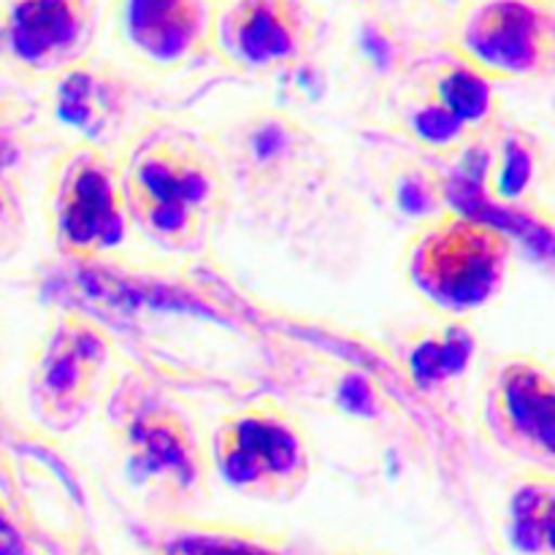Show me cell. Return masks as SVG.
Returning <instances> with one entry per match:
<instances>
[{
	"label": "cell",
	"instance_id": "cell-23",
	"mask_svg": "<svg viewBox=\"0 0 555 555\" xmlns=\"http://www.w3.org/2000/svg\"><path fill=\"white\" fill-rule=\"evenodd\" d=\"M363 5H377V0H361Z\"/></svg>",
	"mask_w": 555,
	"mask_h": 555
},
{
	"label": "cell",
	"instance_id": "cell-6",
	"mask_svg": "<svg viewBox=\"0 0 555 555\" xmlns=\"http://www.w3.org/2000/svg\"><path fill=\"white\" fill-rule=\"evenodd\" d=\"M502 114L499 85L439 49L423 57L377 122L428 160H459Z\"/></svg>",
	"mask_w": 555,
	"mask_h": 555
},
{
	"label": "cell",
	"instance_id": "cell-15",
	"mask_svg": "<svg viewBox=\"0 0 555 555\" xmlns=\"http://www.w3.org/2000/svg\"><path fill=\"white\" fill-rule=\"evenodd\" d=\"M390 356L406 385L428 404L442 410L464 401L486 363L475 320L442 314H428L421 323L399 331L390 339Z\"/></svg>",
	"mask_w": 555,
	"mask_h": 555
},
{
	"label": "cell",
	"instance_id": "cell-3",
	"mask_svg": "<svg viewBox=\"0 0 555 555\" xmlns=\"http://www.w3.org/2000/svg\"><path fill=\"white\" fill-rule=\"evenodd\" d=\"M119 480L157 513H184L209 493L206 442L188 415L139 372H119L101 404Z\"/></svg>",
	"mask_w": 555,
	"mask_h": 555
},
{
	"label": "cell",
	"instance_id": "cell-16",
	"mask_svg": "<svg viewBox=\"0 0 555 555\" xmlns=\"http://www.w3.org/2000/svg\"><path fill=\"white\" fill-rule=\"evenodd\" d=\"M426 54L399 20L377 5H363L341 38L336 79L363 114L379 119Z\"/></svg>",
	"mask_w": 555,
	"mask_h": 555
},
{
	"label": "cell",
	"instance_id": "cell-7",
	"mask_svg": "<svg viewBox=\"0 0 555 555\" xmlns=\"http://www.w3.org/2000/svg\"><path fill=\"white\" fill-rule=\"evenodd\" d=\"M119 372L117 347L98 320L79 309H54L27 366L30 417L52 434L74 431L101 410Z\"/></svg>",
	"mask_w": 555,
	"mask_h": 555
},
{
	"label": "cell",
	"instance_id": "cell-21",
	"mask_svg": "<svg viewBox=\"0 0 555 555\" xmlns=\"http://www.w3.org/2000/svg\"><path fill=\"white\" fill-rule=\"evenodd\" d=\"M25 236V215L14 188L0 177V260L14 255Z\"/></svg>",
	"mask_w": 555,
	"mask_h": 555
},
{
	"label": "cell",
	"instance_id": "cell-9",
	"mask_svg": "<svg viewBox=\"0 0 555 555\" xmlns=\"http://www.w3.org/2000/svg\"><path fill=\"white\" fill-rule=\"evenodd\" d=\"M475 426L480 437L513 461L515 469L555 464L553 366L529 352H496L475 383Z\"/></svg>",
	"mask_w": 555,
	"mask_h": 555
},
{
	"label": "cell",
	"instance_id": "cell-1",
	"mask_svg": "<svg viewBox=\"0 0 555 555\" xmlns=\"http://www.w3.org/2000/svg\"><path fill=\"white\" fill-rule=\"evenodd\" d=\"M231 206L320 266H339L363 242V204L339 152L312 119L255 103L206 130Z\"/></svg>",
	"mask_w": 555,
	"mask_h": 555
},
{
	"label": "cell",
	"instance_id": "cell-14",
	"mask_svg": "<svg viewBox=\"0 0 555 555\" xmlns=\"http://www.w3.org/2000/svg\"><path fill=\"white\" fill-rule=\"evenodd\" d=\"M217 0H112V38L130 65L150 74L188 68L211 49Z\"/></svg>",
	"mask_w": 555,
	"mask_h": 555
},
{
	"label": "cell",
	"instance_id": "cell-12",
	"mask_svg": "<svg viewBox=\"0 0 555 555\" xmlns=\"http://www.w3.org/2000/svg\"><path fill=\"white\" fill-rule=\"evenodd\" d=\"M43 87V114L63 144H87L117 157L146 125L139 81L125 65L95 52Z\"/></svg>",
	"mask_w": 555,
	"mask_h": 555
},
{
	"label": "cell",
	"instance_id": "cell-13",
	"mask_svg": "<svg viewBox=\"0 0 555 555\" xmlns=\"http://www.w3.org/2000/svg\"><path fill=\"white\" fill-rule=\"evenodd\" d=\"M101 0H0V70L49 85L95 52Z\"/></svg>",
	"mask_w": 555,
	"mask_h": 555
},
{
	"label": "cell",
	"instance_id": "cell-8",
	"mask_svg": "<svg viewBox=\"0 0 555 555\" xmlns=\"http://www.w3.org/2000/svg\"><path fill=\"white\" fill-rule=\"evenodd\" d=\"M41 206L52 247L85 263L119 255L133 233L117 157L95 146L63 144L47 168Z\"/></svg>",
	"mask_w": 555,
	"mask_h": 555
},
{
	"label": "cell",
	"instance_id": "cell-2",
	"mask_svg": "<svg viewBox=\"0 0 555 555\" xmlns=\"http://www.w3.org/2000/svg\"><path fill=\"white\" fill-rule=\"evenodd\" d=\"M117 173L130 228L166 253L206 249L231 209L215 152L171 125L146 122L117 152Z\"/></svg>",
	"mask_w": 555,
	"mask_h": 555
},
{
	"label": "cell",
	"instance_id": "cell-10",
	"mask_svg": "<svg viewBox=\"0 0 555 555\" xmlns=\"http://www.w3.org/2000/svg\"><path fill=\"white\" fill-rule=\"evenodd\" d=\"M442 49L499 87L545 79L555 63L553 0H461Z\"/></svg>",
	"mask_w": 555,
	"mask_h": 555
},
{
	"label": "cell",
	"instance_id": "cell-20",
	"mask_svg": "<svg viewBox=\"0 0 555 555\" xmlns=\"http://www.w3.org/2000/svg\"><path fill=\"white\" fill-rule=\"evenodd\" d=\"M166 555H291L269 537H255L247 531H198L173 540Z\"/></svg>",
	"mask_w": 555,
	"mask_h": 555
},
{
	"label": "cell",
	"instance_id": "cell-22",
	"mask_svg": "<svg viewBox=\"0 0 555 555\" xmlns=\"http://www.w3.org/2000/svg\"><path fill=\"white\" fill-rule=\"evenodd\" d=\"M421 3L428 14L437 16V20H442L444 25H448V20L455 14V9L461 5V0H421Z\"/></svg>",
	"mask_w": 555,
	"mask_h": 555
},
{
	"label": "cell",
	"instance_id": "cell-18",
	"mask_svg": "<svg viewBox=\"0 0 555 555\" xmlns=\"http://www.w3.org/2000/svg\"><path fill=\"white\" fill-rule=\"evenodd\" d=\"M555 475L515 469L504 482L491 520L496 555H555Z\"/></svg>",
	"mask_w": 555,
	"mask_h": 555
},
{
	"label": "cell",
	"instance_id": "cell-17",
	"mask_svg": "<svg viewBox=\"0 0 555 555\" xmlns=\"http://www.w3.org/2000/svg\"><path fill=\"white\" fill-rule=\"evenodd\" d=\"M475 152L482 155L480 184L486 198L499 209L545 215L551 220L553 160L545 133L518 117L502 114Z\"/></svg>",
	"mask_w": 555,
	"mask_h": 555
},
{
	"label": "cell",
	"instance_id": "cell-5",
	"mask_svg": "<svg viewBox=\"0 0 555 555\" xmlns=\"http://www.w3.org/2000/svg\"><path fill=\"white\" fill-rule=\"evenodd\" d=\"M206 442L209 477L255 502H293L314 472V444L301 417L274 396H258L211 423Z\"/></svg>",
	"mask_w": 555,
	"mask_h": 555
},
{
	"label": "cell",
	"instance_id": "cell-4",
	"mask_svg": "<svg viewBox=\"0 0 555 555\" xmlns=\"http://www.w3.org/2000/svg\"><path fill=\"white\" fill-rule=\"evenodd\" d=\"M404 280L428 314L475 320L504 293L513 238L504 228L459 206L406 231Z\"/></svg>",
	"mask_w": 555,
	"mask_h": 555
},
{
	"label": "cell",
	"instance_id": "cell-11",
	"mask_svg": "<svg viewBox=\"0 0 555 555\" xmlns=\"http://www.w3.org/2000/svg\"><path fill=\"white\" fill-rule=\"evenodd\" d=\"M318 36L312 0H217L209 52L247 79H282L309 63Z\"/></svg>",
	"mask_w": 555,
	"mask_h": 555
},
{
	"label": "cell",
	"instance_id": "cell-19",
	"mask_svg": "<svg viewBox=\"0 0 555 555\" xmlns=\"http://www.w3.org/2000/svg\"><path fill=\"white\" fill-rule=\"evenodd\" d=\"M377 195L388 217L406 231L448 211L450 184L434 160L415 150L385 155L377 171Z\"/></svg>",
	"mask_w": 555,
	"mask_h": 555
}]
</instances>
